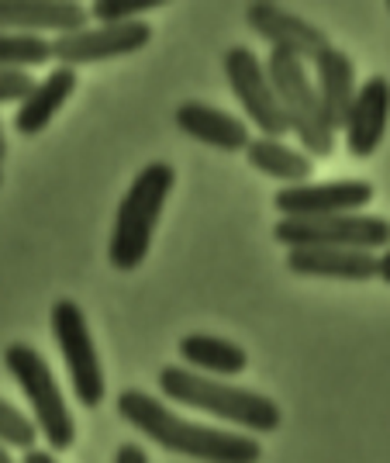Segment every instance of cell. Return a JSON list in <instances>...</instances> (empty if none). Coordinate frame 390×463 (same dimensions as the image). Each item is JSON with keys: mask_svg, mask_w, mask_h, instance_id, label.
Returning a JSON list of instances; mask_svg holds the SVG:
<instances>
[{"mask_svg": "<svg viewBox=\"0 0 390 463\" xmlns=\"http://www.w3.org/2000/svg\"><path fill=\"white\" fill-rule=\"evenodd\" d=\"M117 419L138 429L145 439L183 453L190 460L200 463H259L263 460V446L255 436L235 432V429H211V425L187 422L183 415H176L173 408H166L159 398H153L142 387H125L117 394Z\"/></svg>", "mask_w": 390, "mask_h": 463, "instance_id": "cell-1", "label": "cell"}, {"mask_svg": "<svg viewBox=\"0 0 390 463\" xmlns=\"http://www.w3.org/2000/svg\"><path fill=\"white\" fill-rule=\"evenodd\" d=\"M159 391L176 402V405L208 411L221 422L238 425V432L259 436V432H274L280 429L283 411L274 398H266L263 391L253 387H238L218 377H204L187 367H162L159 370Z\"/></svg>", "mask_w": 390, "mask_h": 463, "instance_id": "cell-2", "label": "cell"}, {"mask_svg": "<svg viewBox=\"0 0 390 463\" xmlns=\"http://www.w3.org/2000/svg\"><path fill=\"white\" fill-rule=\"evenodd\" d=\"M173 184H176V170L170 163H149L128 184V191H125L121 204H117L111 242H107V260H111L115 270L132 273L145 263Z\"/></svg>", "mask_w": 390, "mask_h": 463, "instance_id": "cell-3", "label": "cell"}, {"mask_svg": "<svg viewBox=\"0 0 390 463\" xmlns=\"http://www.w3.org/2000/svg\"><path fill=\"white\" fill-rule=\"evenodd\" d=\"M4 367L24 391L35 415V429L45 436L49 449H70L77 443V422H73L70 402L39 349L32 343H11L4 349Z\"/></svg>", "mask_w": 390, "mask_h": 463, "instance_id": "cell-4", "label": "cell"}, {"mask_svg": "<svg viewBox=\"0 0 390 463\" xmlns=\"http://www.w3.org/2000/svg\"><path fill=\"white\" fill-rule=\"evenodd\" d=\"M266 80L274 87L276 100H280V111L287 118L291 132L301 138V153L318 156V159H329L335 149V132L325 125L321 108H318V94H314V83L308 77V66L291 52H280L274 49L266 56Z\"/></svg>", "mask_w": 390, "mask_h": 463, "instance_id": "cell-5", "label": "cell"}, {"mask_svg": "<svg viewBox=\"0 0 390 463\" xmlns=\"http://www.w3.org/2000/svg\"><path fill=\"white\" fill-rule=\"evenodd\" d=\"M274 239L287 250H384L387 218L376 214H329V218H280Z\"/></svg>", "mask_w": 390, "mask_h": 463, "instance_id": "cell-6", "label": "cell"}, {"mask_svg": "<svg viewBox=\"0 0 390 463\" xmlns=\"http://www.w3.org/2000/svg\"><path fill=\"white\" fill-rule=\"evenodd\" d=\"M49 322H52V335H56L59 353H62V364L70 370L73 398L87 411H94L104 402V367H100V353L94 335H90V326H87V315L77 301L59 298L52 305Z\"/></svg>", "mask_w": 390, "mask_h": 463, "instance_id": "cell-7", "label": "cell"}, {"mask_svg": "<svg viewBox=\"0 0 390 463\" xmlns=\"http://www.w3.org/2000/svg\"><path fill=\"white\" fill-rule=\"evenodd\" d=\"M225 77L232 83L235 100L242 104L249 121L263 132V138L291 136V125H287V118L280 111V100H276L274 87L266 80L263 59L255 56L249 45H232L225 52Z\"/></svg>", "mask_w": 390, "mask_h": 463, "instance_id": "cell-8", "label": "cell"}, {"mask_svg": "<svg viewBox=\"0 0 390 463\" xmlns=\"http://www.w3.org/2000/svg\"><path fill=\"white\" fill-rule=\"evenodd\" d=\"M153 42V24L149 21H125V24H94V28H79L70 35H59L49 42L52 59L66 70H77L87 62H107L117 56H132L138 49H145Z\"/></svg>", "mask_w": 390, "mask_h": 463, "instance_id": "cell-9", "label": "cell"}, {"mask_svg": "<svg viewBox=\"0 0 390 463\" xmlns=\"http://www.w3.org/2000/svg\"><path fill=\"white\" fill-rule=\"evenodd\" d=\"M373 201L370 180H332V184H293L274 194L280 218H329L359 214Z\"/></svg>", "mask_w": 390, "mask_h": 463, "instance_id": "cell-10", "label": "cell"}, {"mask_svg": "<svg viewBox=\"0 0 390 463\" xmlns=\"http://www.w3.org/2000/svg\"><path fill=\"white\" fill-rule=\"evenodd\" d=\"M246 21L259 39H266L280 52H291L301 62L318 59L332 42L321 28H314L311 21L297 18L293 11L280 7V4H266V0H255L246 7Z\"/></svg>", "mask_w": 390, "mask_h": 463, "instance_id": "cell-11", "label": "cell"}, {"mask_svg": "<svg viewBox=\"0 0 390 463\" xmlns=\"http://www.w3.org/2000/svg\"><path fill=\"white\" fill-rule=\"evenodd\" d=\"M387 115H390V83L387 77H370L363 87H356V97L346 115V149L356 159H370L387 132Z\"/></svg>", "mask_w": 390, "mask_h": 463, "instance_id": "cell-12", "label": "cell"}, {"mask_svg": "<svg viewBox=\"0 0 390 463\" xmlns=\"http://www.w3.org/2000/svg\"><path fill=\"white\" fill-rule=\"evenodd\" d=\"M87 7L70 0H0V32L14 35H39L59 32L70 35L87 28Z\"/></svg>", "mask_w": 390, "mask_h": 463, "instance_id": "cell-13", "label": "cell"}, {"mask_svg": "<svg viewBox=\"0 0 390 463\" xmlns=\"http://www.w3.org/2000/svg\"><path fill=\"white\" fill-rule=\"evenodd\" d=\"M176 128L183 136L197 138L211 149H221V153H238L249 146V125L242 118L228 115L221 108H211L204 100H183L176 108Z\"/></svg>", "mask_w": 390, "mask_h": 463, "instance_id": "cell-14", "label": "cell"}, {"mask_svg": "<svg viewBox=\"0 0 390 463\" xmlns=\"http://www.w3.org/2000/svg\"><path fill=\"white\" fill-rule=\"evenodd\" d=\"M318 66V83H314V94H318V108H321V118L332 132H342L346 125V115H349V104L356 97V66L352 59L329 45L321 56L314 59Z\"/></svg>", "mask_w": 390, "mask_h": 463, "instance_id": "cell-15", "label": "cell"}, {"mask_svg": "<svg viewBox=\"0 0 390 463\" xmlns=\"http://www.w3.org/2000/svg\"><path fill=\"white\" fill-rule=\"evenodd\" d=\"M77 87V70H66V66L49 70L45 80H35V87L24 94V100L18 104V115H14L18 136H39V132H45V125L62 111V104L73 97Z\"/></svg>", "mask_w": 390, "mask_h": 463, "instance_id": "cell-16", "label": "cell"}, {"mask_svg": "<svg viewBox=\"0 0 390 463\" xmlns=\"http://www.w3.org/2000/svg\"><path fill=\"white\" fill-rule=\"evenodd\" d=\"M376 252L363 250H291L287 270L301 277H321V280H352L363 284L373 280Z\"/></svg>", "mask_w": 390, "mask_h": 463, "instance_id": "cell-17", "label": "cell"}, {"mask_svg": "<svg viewBox=\"0 0 390 463\" xmlns=\"http://www.w3.org/2000/svg\"><path fill=\"white\" fill-rule=\"evenodd\" d=\"M180 360L183 367L194 370V373H204V377H238L242 370L249 367V356L246 349L221 339V335H208V332H194V335H183L180 339Z\"/></svg>", "mask_w": 390, "mask_h": 463, "instance_id": "cell-18", "label": "cell"}, {"mask_svg": "<svg viewBox=\"0 0 390 463\" xmlns=\"http://www.w3.org/2000/svg\"><path fill=\"white\" fill-rule=\"evenodd\" d=\"M246 159H249L253 170H259L263 176H274V180H283L287 187L308 184V176L314 174L311 156H304L301 149L287 146L283 138H249Z\"/></svg>", "mask_w": 390, "mask_h": 463, "instance_id": "cell-19", "label": "cell"}, {"mask_svg": "<svg viewBox=\"0 0 390 463\" xmlns=\"http://www.w3.org/2000/svg\"><path fill=\"white\" fill-rule=\"evenodd\" d=\"M49 59H52L49 39L0 32V70H32V66H42Z\"/></svg>", "mask_w": 390, "mask_h": 463, "instance_id": "cell-20", "label": "cell"}, {"mask_svg": "<svg viewBox=\"0 0 390 463\" xmlns=\"http://www.w3.org/2000/svg\"><path fill=\"white\" fill-rule=\"evenodd\" d=\"M0 446H7V449L11 446H18V449L39 446V429H35V422L18 405H11L4 398H0Z\"/></svg>", "mask_w": 390, "mask_h": 463, "instance_id": "cell-21", "label": "cell"}, {"mask_svg": "<svg viewBox=\"0 0 390 463\" xmlns=\"http://www.w3.org/2000/svg\"><path fill=\"white\" fill-rule=\"evenodd\" d=\"M156 7H162V0H94V7H87V18H94L98 24H125Z\"/></svg>", "mask_w": 390, "mask_h": 463, "instance_id": "cell-22", "label": "cell"}, {"mask_svg": "<svg viewBox=\"0 0 390 463\" xmlns=\"http://www.w3.org/2000/svg\"><path fill=\"white\" fill-rule=\"evenodd\" d=\"M32 87L35 77L28 70H0V104H21Z\"/></svg>", "mask_w": 390, "mask_h": 463, "instance_id": "cell-23", "label": "cell"}, {"mask_svg": "<svg viewBox=\"0 0 390 463\" xmlns=\"http://www.w3.org/2000/svg\"><path fill=\"white\" fill-rule=\"evenodd\" d=\"M115 463H149V453L135 443H121L115 453Z\"/></svg>", "mask_w": 390, "mask_h": 463, "instance_id": "cell-24", "label": "cell"}, {"mask_svg": "<svg viewBox=\"0 0 390 463\" xmlns=\"http://www.w3.org/2000/svg\"><path fill=\"white\" fill-rule=\"evenodd\" d=\"M21 463H59V460H56V453H52V449L32 446V449H24V460Z\"/></svg>", "mask_w": 390, "mask_h": 463, "instance_id": "cell-25", "label": "cell"}, {"mask_svg": "<svg viewBox=\"0 0 390 463\" xmlns=\"http://www.w3.org/2000/svg\"><path fill=\"white\" fill-rule=\"evenodd\" d=\"M373 277H380L384 284H390V256L387 252H380V256H376V263H373Z\"/></svg>", "mask_w": 390, "mask_h": 463, "instance_id": "cell-26", "label": "cell"}, {"mask_svg": "<svg viewBox=\"0 0 390 463\" xmlns=\"http://www.w3.org/2000/svg\"><path fill=\"white\" fill-rule=\"evenodd\" d=\"M7 159V136H4V125H0V163Z\"/></svg>", "mask_w": 390, "mask_h": 463, "instance_id": "cell-27", "label": "cell"}, {"mask_svg": "<svg viewBox=\"0 0 390 463\" xmlns=\"http://www.w3.org/2000/svg\"><path fill=\"white\" fill-rule=\"evenodd\" d=\"M0 463H18L14 457H11V449H7V446H0Z\"/></svg>", "mask_w": 390, "mask_h": 463, "instance_id": "cell-28", "label": "cell"}]
</instances>
